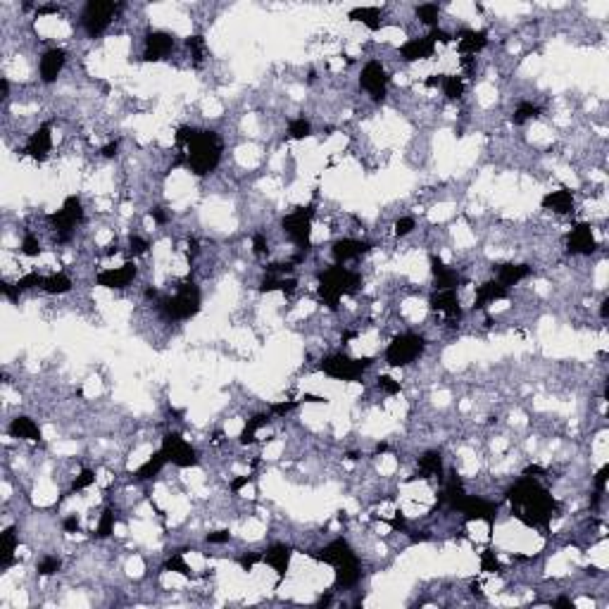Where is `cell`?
<instances>
[{
    "instance_id": "1",
    "label": "cell",
    "mask_w": 609,
    "mask_h": 609,
    "mask_svg": "<svg viewBox=\"0 0 609 609\" xmlns=\"http://www.w3.org/2000/svg\"><path fill=\"white\" fill-rule=\"evenodd\" d=\"M507 500L512 505V514L526 526H547L557 514V500L538 483V478L531 476H521L510 488Z\"/></svg>"
},
{
    "instance_id": "2",
    "label": "cell",
    "mask_w": 609,
    "mask_h": 609,
    "mask_svg": "<svg viewBox=\"0 0 609 609\" xmlns=\"http://www.w3.org/2000/svg\"><path fill=\"white\" fill-rule=\"evenodd\" d=\"M221 153H224V143H221L219 133L195 128L193 136L184 146V165L198 177H207L219 167Z\"/></svg>"
},
{
    "instance_id": "3",
    "label": "cell",
    "mask_w": 609,
    "mask_h": 609,
    "mask_svg": "<svg viewBox=\"0 0 609 609\" xmlns=\"http://www.w3.org/2000/svg\"><path fill=\"white\" fill-rule=\"evenodd\" d=\"M324 564H331L336 571V586L338 588H355L362 581V564L355 550L345 538H336L322 547L314 554Z\"/></svg>"
},
{
    "instance_id": "4",
    "label": "cell",
    "mask_w": 609,
    "mask_h": 609,
    "mask_svg": "<svg viewBox=\"0 0 609 609\" xmlns=\"http://www.w3.org/2000/svg\"><path fill=\"white\" fill-rule=\"evenodd\" d=\"M360 286H362L360 272H355V269H350L345 265H331L329 269H324L319 276V295H322L324 304H329L331 309L338 307L343 295L355 293Z\"/></svg>"
},
{
    "instance_id": "5",
    "label": "cell",
    "mask_w": 609,
    "mask_h": 609,
    "mask_svg": "<svg viewBox=\"0 0 609 609\" xmlns=\"http://www.w3.org/2000/svg\"><path fill=\"white\" fill-rule=\"evenodd\" d=\"M202 307V293L200 286L193 281L179 283L174 295L160 297V312L169 322H188L200 312Z\"/></svg>"
},
{
    "instance_id": "6",
    "label": "cell",
    "mask_w": 609,
    "mask_h": 609,
    "mask_svg": "<svg viewBox=\"0 0 609 609\" xmlns=\"http://www.w3.org/2000/svg\"><path fill=\"white\" fill-rule=\"evenodd\" d=\"M426 350V338L415 331L400 334L393 338V343H388L385 348V364L388 367H410L412 362H417Z\"/></svg>"
},
{
    "instance_id": "7",
    "label": "cell",
    "mask_w": 609,
    "mask_h": 609,
    "mask_svg": "<svg viewBox=\"0 0 609 609\" xmlns=\"http://www.w3.org/2000/svg\"><path fill=\"white\" fill-rule=\"evenodd\" d=\"M121 5L110 3V0H89L81 12V26L89 33V38H100L103 33L110 29L114 22Z\"/></svg>"
},
{
    "instance_id": "8",
    "label": "cell",
    "mask_w": 609,
    "mask_h": 609,
    "mask_svg": "<svg viewBox=\"0 0 609 609\" xmlns=\"http://www.w3.org/2000/svg\"><path fill=\"white\" fill-rule=\"evenodd\" d=\"M371 367L369 357H350L345 353H334L322 360V371L329 378H336V381H357V378L364 376V371Z\"/></svg>"
},
{
    "instance_id": "9",
    "label": "cell",
    "mask_w": 609,
    "mask_h": 609,
    "mask_svg": "<svg viewBox=\"0 0 609 609\" xmlns=\"http://www.w3.org/2000/svg\"><path fill=\"white\" fill-rule=\"evenodd\" d=\"M48 221L50 231H55L60 241H67L74 229L84 221V202H81L79 195H70V198H65L62 207L48 216Z\"/></svg>"
},
{
    "instance_id": "10",
    "label": "cell",
    "mask_w": 609,
    "mask_h": 609,
    "mask_svg": "<svg viewBox=\"0 0 609 609\" xmlns=\"http://www.w3.org/2000/svg\"><path fill=\"white\" fill-rule=\"evenodd\" d=\"M312 207H295L293 212L283 216L281 226L290 241L300 250H309V238H312Z\"/></svg>"
},
{
    "instance_id": "11",
    "label": "cell",
    "mask_w": 609,
    "mask_h": 609,
    "mask_svg": "<svg viewBox=\"0 0 609 609\" xmlns=\"http://www.w3.org/2000/svg\"><path fill=\"white\" fill-rule=\"evenodd\" d=\"M160 450L165 452L167 462L179 466V469H191V466H198V462H200L195 448L186 441V438H181L179 433H167V436L162 438Z\"/></svg>"
},
{
    "instance_id": "12",
    "label": "cell",
    "mask_w": 609,
    "mask_h": 609,
    "mask_svg": "<svg viewBox=\"0 0 609 609\" xmlns=\"http://www.w3.org/2000/svg\"><path fill=\"white\" fill-rule=\"evenodd\" d=\"M388 84H390V77L378 60H369V62L362 67L360 89L367 93L371 100H376L378 103V100H383L385 96H388Z\"/></svg>"
},
{
    "instance_id": "13",
    "label": "cell",
    "mask_w": 609,
    "mask_h": 609,
    "mask_svg": "<svg viewBox=\"0 0 609 609\" xmlns=\"http://www.w3.org/2000/svg\"><path fill=\"white\" fill-rule=\"evenodd\" d=\"M452 510L459 512L466 521H485L488 526L495 524V517H498V505L490 503L485 498H478V495H464L452 505Z\"/></svg>"
},
{
    "instance_id": "14",
    "label": "cell",
    "mask_w": 609,
    "mask_h": 609,
    "mask_svg": "<svg viewBox=\"0 0 609 609\" xmlns=\"http://www.w3.org/2000/svg\"><path fill=\"white\" fill-rule=\"evenodd\" d=\"M174 45H177V40H174V33L169 31H150L143 40V62H162V60H167L169 55L174 53Z\"/></svg>"
},
{
    "instance_id": "15",
    "label": "cell",
    "mask_w": 609,
    "mask_h": 609,
    "mask_svg": "<svg viewBox=\"0 0 609 609\" xmlns=\"http://www.w3.org/2000/svg\"><path fill=\"white\" fill-rule=\"evenodd\" d=\"M136 274H138L136 262L128 260L121 267L103 269V272L96 276V283L103 288H110V290H124V288L131 286V281L136 279Z\"/></svg>"
},
{
    "instance_id": "16",
    "label": "cell",
    "mask_w": 609,
    "mask_h": 609,
    "mask_svg": "<svg viewBox=\"0 0 609 609\" xmlns=\"http://www.w3.org/2000/svg\"><path fill=\"white\" fill-rule=\"evenodd\" d=\"M65 65H67L65 48H48L38 60V77H40V81H43L45 86L55 84V81L60 79V74H62V70H65Z\"/></svg>"
},
{
    "instance_id": "17",
    "label": "cell",
    "mask_w": 609,
    "mask_h": 609,
    "mask_svg": "<svg viewBox=\"0 0 609 609\" xmlns=\"http://www.w3.org/2000/svg\"><path fill=\"white\" fill-rule=\"evenodd\" d=\"M50 150H53V128L48 124L38 126L36 131L29 133L26 146H24V153L29 155L31 160H36V162L48 160Z\"/></svg>"
},
{
    "instance_id": "18",
    "label": "cell",
    "mask_w": 609,
    "mask_h": 609,
    "mask_svg": "<svg viewBox=\"0 0 609 609\" xmlns=\"http://www.w3.org/2000/svg\"><path fill=\"white\" fill-rule=\"evenodd\" d=\"M371 250V246L367 241H360V238H341L334 243L331 248V255H334L336 265H345L350 260H360Z\"/></svg>"
},
{
    "instance_id": "19",
    "label": "cell",
    "mask_w": 609,
    "mask_h": 609,
    "mask_svg": "<svg viewBox=\"0 0 609 609\" xmlns=\"http://www.w3.org/2000/svg\"><path fill=\"white\" fill-rule=\"evenodd\" d=\"M431 309H436V312H441L443 317H448L450 322L462 319V307H459L457 288L436 290V293L431 295Z\"/></svg>"
},
{
    "instance_id": "20",
    "label": "cell",
    "mask_w": 609,
    "mask_h": 609,
    "mask_svg": "<svg viewBox=\"0 0 609 609\" xmlns=\"http://www.w3.org/2000/svg\"><path fill=\"white\" fill-rule=\"evenodd\" d=\"M436 40L429 33V36H419V38H410L407 43L400 48V57L405 62H419V60H429L436 53Z\"/></svg>"
},
{
    "instance_id": "21",
    "label": "cell",
    "mask_w": 609,
    "mask_h": 609,
    "mask_svg": "<svg viewBox=\"0 0 609 609\" xmlns=\"http://www.w3.org/2000/svg\"><path fill=\"white\" fill-rule=\"evenodd\" d=\"M566 246H569L571 255H591V253H595L598 243H595L593 226L591 224H576L571 229L569 238H566Z\"/></svg>"
},
{
    "instance_id": "22",
    "label": "cell",
    "mask_w": 609,
    "mask_h": 609,
    "mask_svg": "<svg viewBox=\"0 0 609 609\" xmlns=\"http://www.w3.org/2000/svg\"><path fill=\"white\" fill-rule=\"evenodd\" d=\"M290 557H293V547L286 543H274L272 547H267V550L262 552V561L272 566V569L279 574V578H286Z\"/></svg>"
},
{
    "instance_id": "23",
    "label": "cell",
    "mask_w": 609,
    "mask_h": 609,
    "mask_svg": "<svg viewBox=\"0 0 609 609\" xmlns=\"http://www.w3.org/2000/svg\"><path fill=\"white\" fill-rule=\"evenodd\" d=\"M431 272L436 279V286H433L436 290H450L459 286V272L445 265L441 257H431Z\"/></svg>"
},
{
    "instance_id": "24",
    "label": "cell",
    "mask_w": 609,
    "mask_h": 609,
    "mask_svg": "<svg viewBox=\"0 0 609 609\" xmlns=\"http://www.w3.org/2000/svg\"><path fill=\"white\" fill-rule=\"evenodd\" d=\"M455 38H457V50L462 55H476V53H481L488 45V33L476 29H466Z\"/></svg>"
},
{
    "instance_id": "25",
    "label": "cell",
    "mask_w": 609,
    "mask_h": 609,
    "mask_svg": "<svg viewBox=\"0 0 609 609\" xmlns=\"http://www.w3.org/2000/svg\"><path fill=\"white\" fill-rule=\"evenodd\" d=\"M10 436L19 438V441H29V443H40V429L38 424L33 422L31 417H15L8 426Z\"/></svg>"
},
{
    "instance_id": "26",
    "label": "cell",
    "mask_w": 609,
    "mask_h": 609,
    "mask_svg": "<svg viewBox=\"0 0 609 609\" xmlns=\"http://www.w3.org/2000/svg\"><path fill=\"white\" fill-rule=\"evenodd\" d=\"M543 207L557 214H569L574 212V193L569 188H559V191H550L543 198Z\"/></svg>"
},
{
    "instance_id": "27",
    "label": "cell",
    "mask_w": 609,
    "mask_h": 609,
    "mask_svg": "<svg viewBox=\"0 0 609 609\" xmlns=\"http://www.w3.org/2000/svg\"><path fill=\"white\" fill-rule=\"evenodd\" d=\"M531 272L533 269L529 265H514V262H507V265L498 267V272H495L498 279L495 281L503 283L505 288H512V286H517V283L524 281L526 276H531Z\"/></svg>"
},
{
    "instance_id": "28",
    "label": "cell",
    "mask_w": 609,
    "mask_h": 609,
    "mask_svg": "<svg viewBox=\"0 0 609 609\" xmlns=\"http://www.w3.org/2000/svg\"><path fill=\"white\" fill-rule=\"evenodd\" d=\"M507 297V288L503 286L500 281H488L483 286L476 288V300H473V309H483L485 304L495 302V300H503Z\"/></svg>"
},
{
    "instance_id": "29",
    "label": "cell",
    "mask_w": 609,
    "mask_h": 609,
    "mask_svg": "<svg viewBox=\"0 0 609 609\" xmlns=\"http://www.w3.org/2000/svg\"><path fill=\"white\" fill-rule=\"evenodd\" d=\"M19 547V536L15 526H8L3 533H0V564L10 566L12 559H15V552Z\"/></svg>"
},
{
    "instance_id": "30",
    "label": "cell",
    "mask_w": 609,
    "mask_h": 609,
    "mask_svg": "<svg viewBox=\"0 0 609 609\" xmlns=\"http://www.w3.org/2000/svg\"><path fill=\"white\" fill-rule=\"evenodd\" d=\"M167 464H169V462H167L165 452H162V450L153 452V455L148 457L146 462L138 466V471H136V481H150V478L160 476V471L165 469Z\"/></svg>"
},
{
    "instance_id": "31",
    "label": "cell",
    "mask_w": 609,
    "mask_h": 609,
    "mask_svg": "<svg viewBox=\"0 0 609 609\" xmlns=\"http://www.w3.org/2000/svg\"><path fill=\"white\" fill-rule=\"evenodd\" d=\"M72 286H74V281L65 272L48 274V276H43V281H40V290L48 293V295H65V293H70Z\"/></svg>"
},
{
    "instance_id": "32",
    "label": "cell",
    "mask_w": 609,
    "mask_h": 609,
    "mask_svg": "<svg viewBox=\"0 0 609 609\" xmlns=\"http://www.w3.org/2000/svg\"><path fill=\"white\" fill-rule=\"evenodd\" d=\"M419 473L422 478H443V457L441 452L431 450L419 457Z\"/></svg>"
},
{
    "instance_id": "33",
    "label": "cell",
    "mask_w": 609,
    "mask_h": 609,
    "mask_svg": "<svg viewBox=\"0 0 609 609\" xmlns=\"http://www.w3.org/2000/svg\"><path fill=\"white\" fill-rule=\"evenodd\" d=\"M348 17L353 19V22L364 24L371 31H378V29H381V24H383V19H381L383 15H381V10H378V8H355V10H350Z\"/></svg>"
},
{
    "instance_id": "34",
    "label": "cell",
    "mask_w": 609,
    "mask_h": 609,
    "mask_svg": "<svg viewBox=\"0 0 609 609\" xmlns=\"http://www.w3.org/2000/svg\"><path fill=\"white\" fill-rule=\"evenodd\" d=\"M441 89H443L445 98H448V100H459V98L464 96L466 84H464L462 77H457V74H448V77H443Z\"/></svg>"
},
{
    "instance_id": "35",
    "label": "cell",
    "mask_w": 609,
    "mask_h": 609,
    "mask_svg": "<svg viewBox=\"0 0 609 609\" xmlns=\"http://www.w3.org/2000/svg\"><path fill=\"white\" fill-rule=\"evenodd\" d=\"M267 424H269V415H255V417H250L248 424H246V429H243V433H241V443H243V445L255 443L257 431L265 429Z\"/></svg>"
},
{
    "instance_id": "36",
    "label": "cell",
    "mask_w": 609,
    "mask_h": 609,
    "mask_svg": "<svg viewBox=\"0 0 609 609\" xmlns=\"http://www.w3.org/2000/svg\"><path fill=\"white\" fill-rule=\"evenodd\" d=\"M114 521H117L114 507L103 510V514H100V519H98V526H96V538H110L114 533Z\"/></svg>"
},
{
    "instance_id": "37",
    "label": "cell",
    "mask_w": 609,
    "mask_h": 609,
    "mask_svg": "<svg viewBox=\"0 0 609 609\" xmlns=\"http://www.w3.org/2000/svg\"><path fill=\"white\" fill-rule=\"evenodd\" d=\"M288 136L295 141H304L307 136H312V121L304 117H295L288 121Z\"/></svg>"
},
{
    "instance_id": "38",
    "label": "cell",
    "mask_w": 609,
    "mask_h": 609,
    "mask_svg": "<svg viewBox=\"0 0 609 609\" xmlns=\"http://www.w3.org/2000/svg\"><path fill=\"white\" fill-rule=\"evenodd\" d=\"M417 17H419V22L426 24V26H436L438 17H441V5L438 3H422L417 8Z\"/></svg>"
},
{
    "instance_id": "39",
    "label": "cell",
    "mask_w": 609,
    "mask_h": 609,
    "mask_svg": "<svg viewBox=\"0 0 609 609\" xmlns=\"http://www.w3.org/2000/svg\"><path fill=\"white\" fill-rule=\"evenodd\" d=\"M538 114H540L538 105H533L531 100H521V103L517 105V110H514V114H512V121L514 124H524V121L538 117Z\"/></svg>"
},
{
    "instance_id": "40",
    "label": "cell",
    "mask_w": 609,
    "mask_h": 609,
    "mask_svg": "<svg viewBox=\"0 0 609 609\" xmlns=\"http://www.w3.org/2000/svg\"><path fill=\"white\" fill-rule=\"evenodd\" d=\"M60 569H62V561H60V557H55V554H48V557H43L38 561L36 574L40 578H50V576H55Z\"/></svg>"
},
{
    "instance_id": "41",
    "label": "cell",
    "mask_w": 609,
    "mask_h": 609,
    "mask_svg": "<svg viewBox=\"0 0 609 609\" xmlns=\"http://www.w3.org/2000/svg\"><path fill=\"white\" fill-rule=\"evenodd\" d=\"M186 48L191 50V55H193V62H195V65H200L202 60H205V55H207L205 38H202V36H188V38H186Z\"/></svg>"
},
{
    "instance_id": "42",
    "label": "cell",
    "mask_w": 609,
    "mask_h": 609,
    "mask_svg": "<svg viewBox=\"0 0 609 609\" xmlns=\"http://www.w3.org/2000/svg\"><path fill=\"white\" fill-rule=\"evenodd\" d=\"M165 569L177 571V574H181V576H193V571H191V566H188V561L181 557L179 552H174L172 557L165 561Z\"/></svg>"
},
{
    "instance_id": "43",
    "label": "cell",
    "mask_w": 609,
    "mask_h": 609,
    "mask_svg": "<svg viewBox=\"0 0 609 609\" xmlns=\"http://www.w3.org/2000/svg\"><path fill=\"white\" fill-rule=\"evenodd\" d=\"M22 255H26V257H38L40 253H43V246H40V241H38V236L36 234H24V238H22Z\"/></svg>"
},
{
    "instance_id": "44",
    "label": "cell",
    "mask_w": 609,
    "mask_h": 609,
    "mask_svg": "<svg viewBox=\"0 0 609 609\" xmlns=\"http://www.w3.org/2000/svg\"><path fill=\"white\" fill-rule=\"evenodd\" d=\"M148 250H150V243L146 238H141V236H128V257H131V260L148 255Z\"/></svg>"
},
{
    "instance_id": "45",
    "label": "cell",
    "mask_w": 609,
    "mask_h": 609,
    "mask_svg": "<svg viewBox=\"0 0 609 609\" xmlns=\"http://www.w3.org/2000/svg\"><path fill=\"white\" fill-rule=\"evenodd\" d=\"M96 483V471H91V469H84L79 473L77 478H74L72 481V493H79V490H86V488H91V485Z\"/></svg>"
},
{
    "instance_id": "46",
    "label": "cell",
    "mask_w": 609,
    "mask_h": 609,
    "mask_svg": "<svg viewBox=\"0 0 609 609\" xmlns=\"http://www.w3.org/2000/svg\"><path fill=\"white\" fill-rule=\"evenodd\" d=\"M481 571L485 574H500V561L495 557L493 550H483L481 552Z\"/></svg>"
},
{
    "instance_id": "47",
    "label": "cell",
    "mask_w": 609,
    "mask_h": 609,
    "mask_svg": "<svg viewBox=\"0 0 609 609\" xmlns=\"http://www.w3.org/2000/svg\"><path fill=\"white\" fill-rule=\"evenodd\" d=\"M376 381H378V390H383V393H388V395L400 393V381H395V378H390V376H378Z\"/></svg>"
},
{
    "instance_id": "48",
    "label": "cell",
    "mask_w": 609,
    "mask_h": 609,
    "mask_svg": "<svg viewBox=\"0 0 609 609\" xmlns=\"http://www.w3.org/2000/svg\"><path fill=\"white\" fill-rule=\"evenodd\" d=\"M415 226H417V221L412 219V216H400V219L395 221V236L405 238V236H410L415 231Z\"/></svg>"
},
{
    "instance_id": "49",
    "label": "cell",
    "mask_w": 609,
    "mask_h": 609,
    "mask_svg": "<svg viewBox=\"0 0 609 609\" xmlns=\"http://www.w3.org/2000/svg\"><path fill=\"white\" fill-rule=\"evenodd\" d=\"M297 407L295 400H288V402H274L272 410H269V415H276V417H286L288 412H293Z\"/></svg>"
},
{
    "instance_id": "50",
    "label": "cell",
    "mask_w": 609,
    "mask_h": 609,
    "mask_svg": "<svg viewBox=\"0 0 609 609\" xmlns=\"http://www.w3.org/2000/svg\"><path fill=\"white\" fill-rule=\"evenodd\" d=\"M229 540H231V533H229V529H221V531H212V533H207V543H212V545L229 543Z\"/></svg>"
},
{
    "instance_id": "51",
    "label": "cell",
    "mask_w": 609,
    "mask_h": 609,
    "mask_svg": "<svg viewBox=\"0 0 609 609\" xmlns=\"http://www.w3.org/2000/svg\"><path fill=\"white\" fill-rule=\"evenodd\" d=\"M253 253H255L257 257H262V255L269 253V243H267V238H265L262 234H257L255 238H253Z\"/></svg>"
},
{
    "instance_id": "52",
    "label": "cell",
    "mask_w": 609,
    "mask_h": 609,
    "mask_svg": "<svg viewBox=\"0 0 609 609\" xmlns=\"http://www.w3.org/2000/svg\"><path fill=\"white\" fill-rule=\"evenodd\" d=\"M607 473H609V466L605 464L602 469L595 473V490H598V495H602L605 493V485H607Z\"/></svg>"
},
{
    "instance_id": "53",
    "label": "cell",
    "mask_w": 609,
    "mask_h": 609,
    "mask_svg": "<svg viewBox=\"0 0 609 609\" xmlns=\"http://www.w3.org/2000/svg\"><path fill=\"white\" fill-rule=\"evenodd\" d=\"M100 153H103V158H107V160L117 158V155H119V141H110V143H107Z\"/></svg>"
},
{
    "instance_id": "54",
    "label": "cell",
    "mask_w": 609,
    "mask_h": 609,
    "mask_svg": "<svg viewBox=\"0 0 609 609\" xmlns=\"http://www.w3.org/2000/svg\"><path fill=\"white\" fill-rule=\"evenodd\" d=\"M250 481H253V476H241V478H234V481H231V490H234V493H238V490L243 488V485H248Z\"/></svg>"
},
{
    "instance_id": "55",
    "label": "cell",
    "mask_w": 609,
    "mask_h": 609,
    "mask_svg": "<svg viewBox=\"0 0 609 609\" xmlns=\"http://www.w3.org/2000/svg\"><path fill=\"white\" fill-rule=\"evenodd\" d=\"M62 526H65V531H70V533H74V531H79V519L77 517H67L65 521H62Z\"/></svg>"
}]
</instances>
